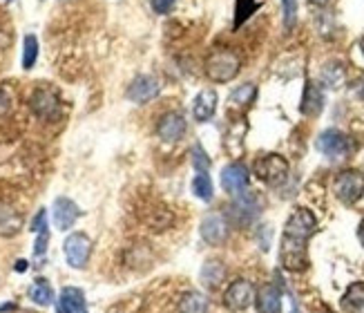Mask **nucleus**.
<instances>
[{
	"label": "nucleus",
	"mask_w": 364,
	"mask_h": 313,
	"mask_svg": "<svg viewBox=\"0 0 364 313\" xmlns=\"http://www.w3.org/2000/svg\"><path fill=\"white\" fill-rule=\"evenodd\" d=\"M255 97H257V85L255 83H244V85L235 87L230 92V103L237 105V107H246V105H250L252 101H255Z\"/></svg>",
	"instance_id": "obj_23"
},
{
	"label": "nucleus",
	"mask_w": 364,
	"mask_h": 313,
	"mask_svg": "<svg viewBox=\"0 0 364 313\" xmlns=\"http://www.w3.org/2000/svg\"><path fill=\"white\" fill-rule=\"evenodd\" d=\"M9 110H11V99H9V94H7L5 90H0V117L9 115Z\"/></svg>",
	"instance_id": "obj_34"
},
{
	"label": "nucleus",
	"mask_w": 364,
	"mask_h": 313,
	"mask_svg": "<svg viewBox=\"0 0 364 313\" xmlns=\"http://www.w3.org/2000/svg\"><path fill=\"white\" fill-rule=\"evenodd\" d=\"M38 60V38L34 34H27L23 41V70H31Z\"/></svg>",
	"instance_id": "obj_24"
},
{
	"label": "nucleus",
	"mask_w": 364,
	"mask_h": 313,
	"mask_svg": "<svg viewBox=\"0 0 364 313\" xmlns=\"http://www.w3.org/2000/svg\"><path fill=\"white\" fill-rule=\"evenodd\" d=\"M342 304L349 311H360L364 307V285H355L349 289V293L344 295Z\"/></svg>",
	"instance_id": "obj_28"
},
{
	"label": "nucleus",
	"mask_w": 364,
	"mask_h": 313,
	"mask_svg": "<svg viewBox=\"0 0 364 313\" xmlns=\"http://www.w3.org/2000/svg\"><path fill=\"white\" fill-rule=\"evenodd\" d=\"M279 3L284 11V25H287V29H291L297 23V0H279Z\"/></svg>",
	"instance_id": "obj_30"
},
{
	"label": "nucleus",
	"mask_w": 364,
	"mask_h": 313,
	"mask_svg": "<svg viewBox=\"0 0 364 313\" xmlns=\"http://www.w3.org/2000/svg\"><path fill=\"white\" fill-rule=\"evenodd\" d=\"M29 107L38 119L43 121H56L60 117V99L54 90H47V87H38L34 90L29 99Z\"/></svg>",
	"instance_id": "obj_7"
},
{
	"label": "nucleus",
	"mask_w": 364,
	"mask_h": 313,
	"mask_svg": "<svg viewBox=\"0 0 364 313\" xmlns=\"http://www.w3.org/2000/svg\"><path fill=\"white\" fill-rule=\"evenodd\" d=\"M190 161H193L197 172H208V168H210V159L201 146H193V150H190Z\"/></svg>",
	"instance_id": "obj_29"
},
{
	"label": "nucleus",
	"mask_w": 364,
	"mask_h": 313,
	"mask_svg": "<svg viewBox=\"0 0 364 313\" xmlns=\"http://www.w3.org/2000/svg\"><path fill=\"white\" fill-rule=\"evenodd\" d=\"M27 269V262L25 260H18V262H16V271H25Z\"/></svg>",
	"instance_id": "obj_37"
},
{
	"label": "nucleus",
	"mask_w": 364,
	"mask_h": 313,
	"mask_svg": "<svg viewBox=\"0 0 364 313\" xmlns=\"http://www.w3.org/2000/svg\"><path fill=\"white\" fill-rule=\"evenodd\" d=\"M199 233H201L203 242H208L210 246H219V244H224L228 238V224L221 215H208L201 222Z\"/></svg>",
	"instance_id": "obj_12"
},
{
	"label": "nucleus",
	"mask_w": 364,
	"mask_h": 313,
	"mask_svg": "<svg viewBox=\"0 0 364 313\" xmlns=\"http://www.w3.org/2000/svg\"><path fill=\"white\" fill-rule=\"evenodd\" d=\"M193 193L203 199V201H210L213 199V181H210V175H205V172H197L195 179H193Z\"/></svg>",
	"instance_id": "obj_27"
},
{
	"label": "nucleus",
	"mask_w": 364,
	"mask_h": 313,
	"mask_svg": "<svg viewBox=\"0 0 364 313\" xmlns=\"http://www.w3.org/2000/svg\"><path fill=\"white\" fill-rule=\"evenodd\" d=\"M217 103H219V97L215 90H201L195 101H193V117L197 123H205L210 121L217 112Z\"/></svg>",
	"instance_id": "obj_14"
},
{
	"label": "nucleus",
	"mask_w": 364,
	"mask_h": 313,
	"mask_svg": "<svg viewBox=\"0 0 364 313\" xmlns=\"http://www.w3.org/2000/svg\"><path fill=\"white\" fill-rule=\"evenodd\" d=\"M252 300H255V289H252L248 280H235L224 295L226 307L232 311H246L252 304Z\"/></svg>",
	"instance_id": "obj_9"
},
{
	"label": "nucleus",
	"mask_w": 364,
	"mask_h": 313,
	"mask_svg": "<svg viewBox=\"0 0 364 313\" xmlns=\"http://www.w3.org/2000/svg\"><path fill=\"white\" fill-rule=\"evenodd\" d=\"M242 70V58L232 50H215L205 58V76L213 83H230Z\"/></svg>",
	"instance_id": "obj_2"
},
{
	"label": "nucleus",
	"mask_w": 364,
	"mask_h": 313,
	"mask_svg": "<svg viewBox=\"0 0 364 313\" xmlns=\"http://www.w3.org/2000/svg\"><path fill=\"white\" fill-rule=\"evenodd\" d=\"M47 242H50V230H41V233H38V240H36V248H34V253H36V255H45Z\"/></svg>",
	"instance_id": "obj_33"
},
{
	"label": "nucleus",
	"mask_w": 364,
	"mask_h": 313,
	"mask_svg": "<svg viewBox=\"0 0 364 313\" xmlns=\"http://www.w3.org/2000/svg\"><path fill=\"white\" fill-rule=\"evenodd\" d=\"M289 161L282 154H264L255 161V175L268 186H282L289 179Z\"/></svg>",
	"instance_id": "obj_3"
},
{
	"label": "nucleus",
	"mask_w": 364,
	"mask_h": 313,
	"mask_svg": "<svg viewBox=\"0 0 364 313\" xmlns=\"http://www.w3.org/2000/svg\"><path fill=\"white\" fill-rule=\"evenodd\" d=\"M159 90H161V85H159V81H156L154 76H150V74H139L136 78H132V83L128 85V92H125V97H128L136 105H146L152 99L159 97Z\"/></svg>",
	"instance_id": "obj_8"
},
{
	"label": "nucleus",
	"mask_w": 364,
	"mask_h": 313,
	"mask_svg": "<svg viewBox=\"0 0 364 313\" xmlns=\"http://www.w3.org/2000/svg\"><path fill=\"white\" fill-rule=\"evenodd\" d=\"M226 277V266L221 262H205L201 269V285L208 289H217Z\"/></svg>",
	"instance_id": "obj_20"
},
{
	"label": "nucleus",
	"mask_w": 364,
	"mask_h": 313,
	"mask_svg": "<svg viewBox=\"0 0 364 313\" xmlns=\"http://www.w3.org/2000/svg\"><path fill=\"white\" fill-rule=\"evenodd\" d=\"M360 50H362V56H364V36L360 38Z\"/></svg>",
	"instance_id": "obj_38"
},
{
	"label": "nucleus",
	"mask_w": 364,
	"mask_h": 313,
	"mask_svg": "<svg viewBox=\"0 0 364 313\" xmlns=\"http://www.w3.org/2000/svg\"><path fill=\"white\" fill-rule=\"evenodd\" d=\"M318 230V219L309 208H295L287 219V226L282 233L279 262L289 271H304L309 266L306 244Z\"/></svg>",
	"instance_id": "obj_1"
},
{
	"label": "nucleus",
	"mask_w": 364,
	"mask_h": 313,
	"mask_svg": "<svg viewBox=\"0 0 364 313\" xmlns=\"http://www.w3.org/2000/svg\"><path fill=\"white\" fill-rule=\"evenodd\" d=\"M311 5H315V7H326V5H331L333 0H309Z\"/></svg>",
	"instance_id": "obj_35"
},
{
	"label": "nucleus",
	"mask_w": 364,
	"mask_h": 313,
	"mask_svg": "<svg viewBox=\"0 0 364 313\" xmlns=\"http://www.w3.org/2000/svg\"><path fill=\"white\" fill-rule=\"evenodd\" d=\"M318 150L322 154H326L328 159H346L351 154L353 146H351V139L346 137L344 132L336 130V128H328L318 137Z\"/></svg>",
	"instance_id": "obj_6"
},
{
	"label": "nucleus",
	"mask_w": 364,
	"mask_h": 313,
	"mask_svg": "<svg viewBox=\"0 0 364 313\" xmlns=\"http://www.w3.org/2000/svg\"><path fill=\"white\" fill-rule=\"evenodd\" d=\"M63 253L72 269H85L92 255V240L85 233H72L63 242Z\"/></svg>",
	"instance_id": "obj_5"
},
{
	"label": "nucleus",
	"mask_w": 364,
	"mask_h": 313,
	"mask_svg": "<svg viewBox=\"0 0 364 313\" xmlns=\"http://www.w3.org/2000/svg\"><path fill=\"white\" fill-rule=\"evenodd\" d=\"M257 217V203L250 195H237V201L230 208V219L237 226H248L252 219Z\"/></svg>",
	"instance_id": "obj_16"
},
{
	"label": "nucleus",
	"mask_w": 364,
	"mask_h": 313,
	"mask_svg": "<svg viewBox=\"0 0 364 313\" xmlns=\"http://www.w3.org/2000/svg\"><path fill=\"white\" fill-rule=\"evenodd\" d=\"M186 119L179 112H166L159 123H156V134H159L161 141H168V144H175V141L183 139L186 134Z\"/></svg>",
	"instance_id": "obj_11"
},
{
	"label": "nucleus",
	"mask_w": 364,
	"mask_h": 313,
	"mask_svg": "<svg viewBox=\"0 0 364 313\" xmlns=\"http://www.w3.org/2000/svg\"><path fill=\"white\" fill-rule=\"evenodd\" d=\"M255 302H257L259 313H282V293L275 285L262 287L255 297Z\"/></svg>",
	"instance_id": "obj_18"
},
{
	"label": "nucleus",
	"mask_w": 364,
	"mask_h": 313,
	"mask_svg": "<svg viewBox=\"0 0 364 313\" xmlns=\"http://www.w3.org/2000/svg\"><path fill=\"white\" fill-rule=\"evenodd\" d=\"M81 217V208L70 197H56L54 201V224L58 230H70L76 219Z\"/></svg>",
	"instance_id": "obj_13"
},
{
	"label": "nucleus",
	"mask_w": 364,
	"mask_h": 313,
	"mask_svg": "<svg viewBox=\"0 0 364 313\" xmlns=\"http://www.w3.org/2000/svg\"><path fill=\"white\" fill-rule=\"evenodd\" d=\"M29 230H34V233H41V230H47V211L41 208L34 219H31V224H29Z\"/></svg>",
	"instance_id": "obj_32"
},
{
	"label": "nucleus",
	"mask_w": 364,
	"mask_h": 313,
	"mask_svg": "<svg viewBox=\"0 0 364 313\" xmlns=\"http://www.w3.org/2000/svg\"><path fill=\"white\" fill-rule=\"evenodd\" d=\"M259 7H262L259 0H237V9H235V29H237V27H242Z\"/></svg>",
	"instance_id": "obj_26"
},
{
	"label": "nucleus",
	"mask_w": 364,
	"mask_h": 313,
	"mask_svg": "<svg viewBox=\"0 0 364 313\" xmlns=\"http://www.w3.org/2000/svg\"><path fill=\"white\" fill-rule=\"evenodd\" d=\"M179 313H208V300L199 291H190L179 300Z\"/></svg>",
	"instance_id": "obj_21"
},
{
	"label": "nucleus",
	"mask_w": 364,
	"mask_h": 313,
	"mask_svg": "<svg viewBox=\"0 0 364 313\" xmlns=\"http://www.w3.org/2000/svg\"><path fill=\"white\" fill-rule=\"evenodd\" d=\"M299 110H302V115L306 117H318L322 110H324V92L320 87V83H313L309 81L304 92H302V105H299Z\"/></svg>",
	"instance_id": "obj_17"
},
{
	"label": "nucleus",
	"mask_w": 364,
	"mask_h": 313,
	"mask_svg": "<svg viewBox=\"0 0 364 313\" xmlns=\"http://www.w3.org/2000/svg\"><path fill=\"white\" fill-rule=\"evenodd\" d=\"M333 193L342 203H355L364 195V175L355 168L340 172L333 181Z\"/></svg>",
	"instance_id": "obj_4"
},
{
	"label": "nucleus",
	"mask_w": 364,
	"mask_h": 313,
	"mask_svg": "<svg viewBox=\"0 0 364 313\" xmlns=\"http://www.w3.org/2000/svg\"><path fill=\"white\" fill-rule=\"evenodd\" d=\"M29 297L34 300L36 304H41V307H50L56 297H54V289L50 287V282L47 280H43V277H38L34 285H31V289H29Z\"/></svg>",
	"instance_id": "obj_22"
},
{
	"label": "nucleus",
	"mask_w": 364,
	"mask_h": 313,
	"mask_svg": "<svg viewBox=\"0 0 364 313\" xmlns=\"http://www.w3.org/2000/svg\"><path fill=\"white\" fill-rule=\"evenodd\" d=\"M358 238H360V244L364 246V219H362L360 226H358Z\"/></svg>",
	"instance_id": "obj_36"
},
{
	"label": "nucleus",
	"mask_w": 364,
	"mask_h": 313,
	"mask_svg": "<svg viewBox=\"0 0 364 313\" xmlns=\"http://www.w3.org/2000/svg\"><path fill=\"white\" fill-rule=\"evenodd\" d=\"M23 228V215L9 203H0V235L11 238V235L21 233Z\"/></svg>",
	"instance_id": "obj_19"
},
{
	"label": "nucleus",
	"mask_w": 364,
	"mask_h": 313,
	"mask_svg": "<svg viewBox=\"0 0 364 313\" xmlns=\"http://www.w3.org/2000/svg\"><path fill=\"white\" fill-rule=\"evenodd\" d=\"M150 5H152V11L154 14L166 16V14H170L172 9H175L177 0H150Z\"/></svg>",
	"instance_id": "obj_31"
},
{
	"label": "nucleus",
	"mask_w": 364,
	"mask_h": 313,
	"mask_svg": "<svg viewBox=\"0 0 364 313\" xmlns=\"http://www.w3.org/2000/svg\"><path fill=\"white\" fill-rule=\"evenodd\" d=\"M248 181H250V175L244 164H228L224 170H221V186H224L226 193H230L235 197L246 191Z\"/></svg>",
	"instance_id": "obj_10"
},
{
	"label": "nucleus",
	"mask_w": 364,
	"mask_h": 313,
	"mask_svg": "<svg viewBox=\"0 0 364 313\" xmlns=\"http://www.w3.org/2000/svg\"><path fill=\"white\" fill-rule=\"evenodd\" d=\"M56 313H87L85 293L76 287H65L58 293Z\"/></svg>",
	"instance_id": "obj_15"
},
{
	"label": "nucleus",
	"mask_w": 364,
	"mask_h": 313,
	"mask_svg": "<svg viewBox=\"0 0 364 313\" xmlns=\"http://www.w3.org/2000/svg\"><path fill=\"white\" fill-rule=\"evenodd\" d=\"M322 83L328 87H340L344 83V68L342 63H326L322 70Z\"/></svg>",
	"instance_id": "obj_25"
}]
</instances>
